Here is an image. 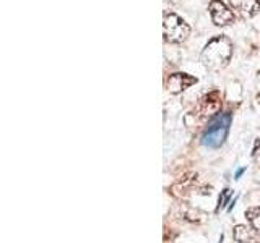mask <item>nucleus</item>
Returning <instances> with one entry per match:
<instances>
[{"instance_id":"f257e3e1","label":"nucleus","mask_w":260,"mask_h":243,"mask_svg":"<svg viewBox=\"0 0 260 243\" xmlns=\"http://www.w3.org/2000/svg\"><path fill=\"white\" fill-rule=\"evenodd\" d=\"M233 43L226 36H216L210 39L200 54L202 65L210 71H219L231 60Z\"/></svg>"},{"instance_id":"f03ea898","label":"nucleus","mask_w":260,"mask_h":243,"mask_svg":"<svg viewBox=\"0 0 260 243\" xmlns=\"http://www.w3.org/2000/svg\"><path fill=\"white\" fill-rule=\"evenodd\" d=\"M230 125H231V113H218L216 117H213L208 122L207 128L203 130L200 143L211 149L221 148L228 136V132H230Z\"/></svg>"},{"instance_id":"7ed1b4c3","label":"nucleus","mask_w":260,"mask_h":243,"mask_svg":"<svg viewBox=\"0 0 260 243\" xmlns=\"http://www.w3.org/2000/svg\"><path fill=\"white\" fill-rule=\"evenodd\" d=\"M162 36L166 43L182 44L190 36V26L176 13H166L162 20Z\"/></svg>"},{"instance_id":"20e7f679","label":"nucleus","mask_w":260,"mask_h":243,"mask_svg":"<svg viewBox=\"0 0 260 243\" xmlns=\"http://www.w3.org/2000/svg\"><path fill=\"white\" fill-rule=\"evenodd\" d=\"M219 110H221V96H219L216 91L207 94L203 99L199 102L197 109H195L192 113L197 120H211L213 117H216Z\"/></svg>"},{"instance_id":"39448f33","label":"nucleus","mask_w":260,"mask_h":243,"mask_svg":"<svg viewBox=\"0 0 260 243\" xmlns=\"http://www.w3.org/2000/svg\"><path fill=\"white\" fill-rule=\"evenodd\" d=\"M208 10L211 15V20H213L216 26L223 28V26H230L231 23H234V13L223 0H211Z\"/></svg>"},{"instance_id":"423d86ee","label":"nucleus","mask_w":260,"mask_h":243,"mask_svg":"<svg viewBox=\"0 0 260 243\" xmlns=\"http://www.w3.org/2000/svg\"><path fill=\"white\" fill-rule=\"evenodd\" d=\"M195 83H197V78L192 75H187V73H173L166 79V89L171 94H179Z\"/></svg>"},{"instance_id":"0eeeda50","label":"nucleus","mask_w":260,"mask_h":243,"mask_svg":"<svg viewBox=\"0 0 260 243\" xmlns=\"http://www.w3.org/2000/svg\"><path fill=\"white\" fill-rule=\"evenodd\" d=\"M230 4L242 18H252L260 12V0H230Z\"/></svg>"},{"instance_id":"6e6552de","label":"nucleus","mask_w":260,"mask_h":243,"mask_svg":"<svg viewBox=\"0 0 260 243\" xmlns=\"http://www.w3.org/2000/svg\"><path fill=\"white\" fill-rule=\"evenodd\" d=\"M233 238L238 243H260V230L252 229L250 225H236Z\"/></svg>"},{"instance_id":"1a4fd4ad","label":"nucleus","mask_w":260,"mask_h":243,"mask_svg":"<svg viewBox=\"0 0 260 243\" xmlns=\"http://www.w3.org/2000/svg\"><path fill=\"white\" fill-rule=\"evenodd\" d=\"M246 219L252 229L260 230V206H252L246 211Z\"/></svg>"},{"instance_id":"9d476101","label":"nucleus","mask_w":260,"mask_h":243,"mask_svg":"<svg viewBox=\"0 0 260 243\" xmlns=\"http://www.w3.org/2000/svg\"><path fill=\"white\" fill-rule=\"evenodd\" d=\"M230 198H231V190H230V188H224V190L221 191V194H219V198H218L216 211H219L221 208H224V205H226L228 201H230Z\"/></svg>"},{"instance_id":"9b49d317","label":"nucleus","mask_w":260,"mask_h":243,"mask_svg":"<svg viewBox=\"0 0 260 243\" xmlns=\"http://www.w3.org/2000/svg\"><path fill=\"white\" fill-rule=\"evenodd\" d=\"M258 148H260V138H258V140H255L254 151H252V157H257L258 156Z\"/></svg>"},{"instance_id":"f8f14e48","label":"nucleus","mask_w":260,"mask_h":243,"mask_svg":"<svg viewBox=\"0 0 260 243\" xmlns=\"http://www.w3.org/2000/svg\"><path fill=\"white\" fill-rule=\"evenodd\" d=\"M244 170H246V169H244V167H242V169H239V170H238V172H236V174H234V178H236V180H238V178H239V177H241V175L244 174Z\"/></svg>"},{"instance_id":"ddd939ff","label":"nucleus","mask_w":260,"mask_h":243,"mask_svg":"<svg viewBox=\"0 0 260 243\" xmlns=\"http://www.w3.org/2000/svg\"><path fill=\"white\" fill-rule=\"evenodd\" d=\"M257 99H258V104H260V94L257 96Z\"/></svg>"},{"instance_id":"4468645a","label":"nucleus","mask_w":260,"mask_h":243,"mask_svg":"<svg viewBox=\"0 0 260 243\" xmlns=\"http://www.w3.org/2000/svg\"><path fill=\"white\" fill-rule=\"evenodd\" d=\"M219 243H223V237H221V240H219Z\"/></svg>"},{"instance_id":"2eb2a0df","label":"nucleus","mask_w":260,"mask_h":243,"mask_svg":"<svg viewBox=\"0 0 260 243\" xmlns=\"http://www.w3.org/2000/svg\"><path fill=\"white\" fill-rule=\"evenodd\" d=\"M258 164H260V159H258Z\"/></svg>"}]
</instances>
